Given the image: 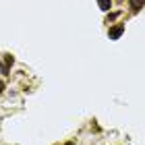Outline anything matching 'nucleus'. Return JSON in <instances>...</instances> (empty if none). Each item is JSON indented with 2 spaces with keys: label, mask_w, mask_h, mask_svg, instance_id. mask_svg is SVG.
I'll return each mask as SVG.
<instances>
[{
  "label": "nucleus",
  "mask_w": 145,
  "mask_h": 145,
  "mask_svg": "<svg viewBox=\"0 0 145 145\" xmlns=\"http://www.w3.org/2000/svg\"><path fill=\"white\" fill-rule=\"evenodd\" d=\"M12 64H15V58H12L10 54H6L2 58V62H0V72H2V75H8V71H10Z\"/></svg>",
  "instance_id": "nucleus-1"
},
{
  "label": "nucleus",
  "mask_w": 145,
  "mask_h": 145,
  "mask_svg": "<svg viewBox=\"0 0 145 145\" xmlns=\"http://www.w3.org/2000/svg\"><path fill=\"white\" fill-rule=\"evenodd\" d=\"M122 33H124V25H114V27H110V31H108L110 39H118Z\"/></svg>",
  "instance_id": "nucleus-2"
},
{
  "label": "nucleus",
  "mask_w": 145,
  "mask_h": 145,
  "mask_svg": "<svg viewBox=\"0 0 145 145\" xmlns=\"http://www.w3.org/2000/svg\"><path fill=\"white\" fill-rule=\"evenodd\" d=\"M131 8H133V12H139L143 6H145V0H129Z\"/></svg>",
  "instance_id": "nucleus-3"
},
{
  "label": "nucleus",
  "mask_w": 145,
  "mask_h": 145,
  "mask_svg": "<svg viewBox=\"0 0 145 145\" xmlns=\"http://www.w3.org/2000/svg\"><path fill=\"white\" fill-rule=\"evenodd\" d=\"M97 6H100L102 10H110V6H112V0H97Z\"/></svg>",
  "instance_id": "nucleus-4"
},
{
  "label": "nucleus",
  "mask_w": 145,
  "mask_h": 145,
  "mask_svg": "<svg viewBox=\"0 0 145 145\" xmlns=\"http://www.w3.org/2000/svg\"><path fill=\"white\" fill-rule=\"evenodd\" d=\"M116 17H118V12H112V15L108 17V23H110V21H114V19H116Z\"/></svg>",
  "instance_id": "nucleus-5"
},
{
  "label": "nucleus",
  "mask_w": 145,
  "mask_h": 145,
  "mask_svg": "<svg viewBox=\"0 0 145 145\" xmlns=\"http://www.w3.org/2000/svg\"><path fill=\"white\" fill-rule=\"evenodd\" d=\"M4 87H6V83L2 81V79H0V93H2V91H4Z\"/></svg>",
  "instance_id": "nucleus-6"
}]
</instances>
